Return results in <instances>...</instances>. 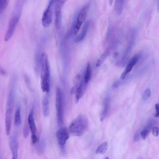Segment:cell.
Segmentation results:
<instances>
[{
  "mask_svg": "<svg viewBox=\"0 0 159 159\" xmlns=\"http://www.w3.org/2000/svg\"><path fill=\"white\" fill-rule=\"evenodd\" d=\"M24 0H17L9 21L8 28L4 37L5 41H8L13 35L21 15Z\"/></svg>",
  "mask_w": 159,
  "mask_h": 159,
  "instance_id": "obj_1",
  "label": "cell"
},
{
  "mask_svg": "<svg viewBox=\"0 0 159 159\" xmlns=\"http://www.w3.org/2000/svg\"><path fill=\"white\" fill-rule=\"evenodd\" d=\"M42 68L41 72V88L43 92L48 93L50 89V67L48 57L45 52L41 57Z\"/></svg>",
  "mask_w": 159,
  "mask_h": 159,
  "instance_id": "obj_2",
  "label": "cell"
},
{
  "mask_svg": "<svg viewBox=\"0 0 159 159\" xmlns=\"http://www.w3.org/2000/svg\"><path fill=\"white\" fill-rule=\"evenodd\" d=\"M88 126V120L86 116L80 115L73 120L69 125V129L72 134L80 136L83 135Z\"/></svg>",
  "mask_w": 159,
  "mask_h": 159,
  "instance_id": "obj_3",
  "label": "cell"
},
{
  "mask_svg": "<svg viewBox=\"0 0 159 159\" xmlns=\"http://www.w3.org/2000/svg\"><path fill=\"white\" fill-rule=\"evenodd\" d=\"M14 91L10 90L7 99L5 122L6 134L7 135L10 134L12 118V113L14 101Z\"/></svg>",
  "mask_w": 159,
  "mask_h": 159,
  "instance_id": "obj_4",
  "label": "cell"
},
{
  "mask_svg": "<svg viewBox=\"0 0 159 159\" xmlns=\"http://www.w3.org/2000/svg\"><path fill=\"white\" fill-rule=\"evenodd\" d=\"M62 94L59 88L57 89L56 94V107L57 111V118L58 125L59 126L63 123Z\"/></svg>",
  "mask_w": 159,
  "mask_h": 159,
  "instance_id": "obj_5",
  "label": "cell"
},
{
  "mask_svg": "<svg viewBox=\"0 0 159 159\" xmlns=\"http://www.w3.org/2000/svg\"><path fill=\"white\" fill-rule=\"evenodd\" d=\"M89 4L88 3L84 6L80 10L74 27V31L76 34L80 29V27L84 21L88 11Z\"/></svg>",
  "mask_w": 159,
  "mask_h": 159,
  "instance_id": "obj_6",
  "label": "cell"
},
{
  "mask_svg": "<svg viewBox=\"0 0 159 159\" xmlns=\"http://www.w3.org/2000/svg\"><path fill=\"white\" fill-rule=\"evenodd\" d=\"M56 137L61 152L63 154H64L65 152L66 143L69 137L68 131L65 128H61L57 131Z\"/></svg>",
  "mask_w": 159,
  "mask_h": 159,
  "instance_id": "obj_7",
  "label": "cell"
},
{
  "mask_svg": "<svg viewBox=\"0 0 159 159\" xmlns=\"http://www.w3.org/2000/svg\"><path fill=\"white\" fill-rule=\"evenodd\" d=\"M55 0H50L46 9L44 11L42 19V24L45 28L50 26L52 20L51 7Z\"/></svg>",
  "mask_w": 159,
  "mask_h": 159,
  "instance_id": "obj_8",
  "label": "cell"
},
{
  "mask_svg": "<svg viewBox=\"0 0 159 159\" xmlns=\"http://www.w3.org/2000/svg\"><path fill=\"white\" fill-rule=\"evenodd\" d=\"M139 57V56L138 54H136L132 57L126 66L124 72L121 74L120 76L121 79H124L126 75L131 70L133 67L138 61Z\"/></svg>",
  "mask_w": 159,
  "mask_h": 159,
  "instance_id": "obj_9",
  "label": "cell"
},
{
  "mask_svg": "<svg viewBox=\"0 0 159 159\" xmlns=\"http://www.w3.org/2000/svg\"><path fill=\"white\" fill-rule=\"evenodd\" d=\"M9 144L12 154V158L16 159L17 158L18 155V144L17 138L14 135L11 136L10 138Z\"/></svg>",
  "mask_w": 159,
  "mask_h": 159,
  "instance_id": "obj_10",
  "label": "cell"
},
{
  "mask_svg": "<svg viewBox=\"0 0 159 159\" xmlns=\"http://www.w3.org/2000/svg\"><path fill=\"white\" fill-rule=\"evenodd\" d=\"M86 84L82 80L79 86L77 87L75 92V99L76 102L79 101L84 93L86 88Z\"/></svg>",
  "mask_w": 159,
  "mask_h": 159,
  "instance_id": "obj_11",
  "label": "cell"
},
{
  "mask_svg": "<svg viewBox=\"0 0 159 159\" xmlns=\"http://www.w3.org/2000/svg\"><path fill=\"white\" fill-rule=\"evenodd\" d=\"M28 123L32 135H36L37 129L34 117L33 109L30 111L29 115Z\"/></svg>",
  "mask_w": 159,
  "mask_h": 159,
  "instance_id": "obj_12",
  "label": "cell"
},
{
  "mask_svg": "<svg viewBox=\"0 0 159 159\" xmlns=\"http://www.w3.org/2000/svg\"><path fill=\"white\" fill-rule=\"evenodd\" d=\"M90 22L88 21L85 24L81 33L75 39V41L76 43H78L82 41L86 36L88 32Z\"/></svg>",
  "mask_w": 159,
  "mask_h": 159,
  "instance_id": "obj_13",
  "label": "cell"
},
{
  "mask_svg": "<svg viewBox=\"0 0 159 159\" xmlns=\"http://www.w3.org/2000/svg\"><path fill=\"white\" fill-rule=\"evenodd\" d=\"M109 104L110 98L108 97H107L104 99L103 107L101 114L100 120L101 121H102L105 119L108 114Z\"/></svg>",
  "mask_w": 159,
  "mask_h": 159,
  "instance_id": "obj_14",
  "label": "cell"
},
{
  "mask_svg": "<svg viewBox=\"0 0 159 159\" xmlns=\"http://www.w3.org/2000/svg\"><path fill=\"white\" fill-rule=\"evenodd\" d=\"M42 107L43 115L45 117H47L49 115L50 112L49 101L48 95H46L43 98Z\"/></svg>",
  "mask_w": 159,
  "mask_h": 159,
  "instance_id": "obj_15",
  "label": "cell"
},
{
  "mask_svg": "<svg viewBox=\"0 0 159 159\" xmlns=\"http://www.w3.org/2000/svg\"><path fill=\"white\" fill-rule=\"evenodd\" d=\"M125 0H115L114 10L116 13L120 15L123 11Z\"/></svg>",
  "mask_w": 159,
  "mask_h": 159,
  "instance_id": "obj_16",
  "label": "cell"
},
{
  "mask_svg": "<svg viewBox=\"0 0 159 159\" xmlns=\"http://www.w3.org/2000/svg\"><path fill=\"white\" fill-rule=\"evenodd\" d=\"M21 122L20 108L18 107L17 108L15 113L14 124L15 126H18L21 124Z\"/></svg>",
  "mask_w": 159,
  "mask_h": 159,
  "instance_id": "obj_17",
  "label": "cell"
},
{
  "mask_svg": "<svg viewBox=\"0 0 159 159\" xmlns=\"http://www.w3.org/2000/svg\"><path fill=\"white\" fill-rule=\"evenodd\" d=\"M108 148V143L107 142H104L98 147L95 152L96 154H103L106 152Z\"/></svg>",
  "mask_w": 159,
  "mask_h": 159,
  "instance_id": "obj_18",
  "label": "cell"
},
{
  "mask_svg": "<svg viewBox=\"0 0 159 159\" xmlns=\"http://www.w3.org/2000/svg\"><path fill=\"white\" fill-rule=\"evenodd\" d=\"M91 76V68L90 64H87L86 68L85 70L84 81L86 84H87L90 80Z\"/></svg>",
  "mask_w": 159,
  "mask_h": 159,
  "instance_id": "obj_19",
  "label": "cell"
},
{
  "mask_svg": "<svg viewBox=\"0 0 159 159\" xmlns=\"http://www.w3.org/2000/svg\"><path fill=\"white\" fill-rule=\"evenodd\" d=\"M67 0H55V12H61V9L64 4Z\"/></svg>",
  "mask_w": 159,
  "mask_h": 159,
  "instance_id": "obj_20",
  "label": "cell"
},
{
  "mask_svg": "<svg viewBox=\"0 0 159 159\" xmlns=\"http://www.w3.org/2000/svg\"><path fill=\"white\" fill-rule=\"evenodd\" d=\"M109 52V50H107L97 60L96 63V66L97 67H98L100 66L102 63L108 55Z\"/></svg>",
  "mask_w": 159,
  "mask_h": 159,
  "instance_id": "obj_21",
  "label": "cell"
},
{
  "mask_svg": "<svg viewBox=\"0 0 159 159\" xmlns=\"http://www.w3.org/2000/svg\"><path fill=\"white\" fill-rule=\"evenodd\" d=\"M9 0H0V14H2L6 9Z\"/></svg>",
  "mask_w": 159,
  "mask_h": 159,
  "instance_id": "obj_22",
  "label": "cell"
},
{
  "mask_svg": "<svg viewBox=\"0 0 159 159\" xmlns=\"http://www.w3.org/2000/svg\"><path fill=\"white\" fill-rule=\"evenodd\" d=\"M45 142L43 140L40 141L38 145V152L40 154H41L44 152L45 148Z\"/></svg>",
  "mask_w": 159,
  "mask_h": 159,
  "instance_id": "obj_23",
  "label": "cell"
},
{
  "mask_svg": "<svg viewBox=\"0 0 159 159\" xmlns=\"http://www.w3.org/2000/svg\"><path fill=\"white\" fill-rule=\"evenodd\" d=\"M151 95V90L149 88H147L145 90L143 95V101L147 100L149 98Z\"/></svg>",
  "mask_w": 159,
  "mask_h": 159,
  "instance_id": "obj_24",
  "label": "cell"
},
{
  "mask_svg": "<svg viewBox=\"0 0 159 159\" xmlns=\"http://www.w3.org/2000/svg\"><path fill=\"white\" fill-rule=\"evenodd\" d=\"M150 130L146 127L141 131V136L143 139H145Z\"/></svg>",
  "mask_w": 159,
  "mask_h": 159,
  "instance_id": "obj_25",
  "label": "cell"
},
{
  "mask_svg": "<svg viewBox=\"0 0 159 159\" xmlns=\"http://www.w3.org/2000/svg\"><path fill=\"white\" fill-rule=\"evenodd\" d=\"M29 129L28 123V124L26 123L25 125L23 130L24 136L25 138L28 137L29 133Z\"/></svg>",
  "mask_w": 159,
  "mask_h": 159,
  "instance_id": "obj_26",
  "label": "cell"
},
{
  "mask_svg": "<svg viewBox=\"0 0 159 159\" xmlns=\"http://www.w3.org/2000/svg\"><path fill=\"white\" fill-rule=\"evenodd\" d=\"M141 131L140 130L138 131L134 135L133 137V140L135 142H137L140 139Z\"/></svg>",
  "mask_w": 159,
  "mask_h": 159,
  "instance_id": "obj_27",
  "label": "cell"
},
{
  "mask_svg": "<svg viewBox=\"0 0 159 159\" xmlns=\"http://www.w3.org/2000/svg\"><path fill=\"white\" fill-rule=\"evenodd\" d=\"M31 139L32 143L34 144L37 143L39 142L38 139L36 135V134L32 135Z\"/></svg>",
  "mask_w": 159,
  "mask_h": 159,
  "instance_id": "obj_28",
  "label": "cell"
},
{
  "mask_svg": "<svg viewBox=\"0 0 159 159\" xmlns=\"http://www.w3.org/2000/svg\"><path fill=\"white\" fill-rule=\"evenodd\" d=\"M155 108L156 109V113L154 115V116L155 117H158L159 116L158 104H156L155 105Z\"/></svg>",
  "mask_w": 159,
  "mask_h": 159,
  "instance_id": "obj_29",
  "label": "cell"
},
{
  "mask_svg": "<svg viewBox=\"0 0 159 159\" xmlns=\"http://www.w3.org/2000/svg\"><path fill=\"white\" fill-rule=\"evenodd\" d=\"M152 134L153 135L157 137L158 135V128L156 127H154L152 128Z\"/></svg>",
  "mask_w": 159,
  "mask_h": 159,
  "instance_id": "obj_30",
  "label": "cell"
},
{
  "mask_svg": "<svg viewBox=\"0 0 159 159\" xmlns=\"http://www.w3.org/2000/svg\"><path fill=\"white\" fill-rule=\"evenodd\" d=\"M119 82L118 81H116L113 84V87L114 88H117L119 85Z\"/></svg>",
  "mask_w": 159,
  "mask_h": 159,
  "instance_id": "obj_31",
  "label": "cell"
},
{
  "mask_svg": "<svg viewBox=\"0 0 159 159\" xmlns=\"http://www.w3.org/2000/svg\"><path fill=\"white\" fill-rule=\"evenodd\" d=\"M0 72L1 73V74H5V71L2 69V68H0Z\"/></svg>",
  "mask_w": 159,
  "mask_h": 159,
  "instance_id": "obj_32",
  "label": "cell"
},
{
  "mask_svg": "<svg viewBox=\"0 0 159 159\" xmlns=\"http://www.w3.org/2000/svg\"><path fill=\"white\" fill-rule=\"evenodd\" d=\"M109 3L110 5H111L112 4L113 2V0H109Z\"/></svg>",
  "mask_w": 159,
  "mask_h": 159,
  "instance_id": "obj_33",
  "label": "cell"
},
{
  "mask_svg": "<svg viewBox=\"0 0 159 159\" xmlns=\"http://www.w3.org/2000/svg\"><path fill=\"white\" fill-rule=\"evenodd\" d=\"M105 159H109V158L108 157H107L105 158Z\"/></svg>",
  "mask_w": 159,
  "mask_h": 159,
  "instance_id": "obj_34",
  "label": "cell"
}]
</instances>
